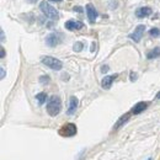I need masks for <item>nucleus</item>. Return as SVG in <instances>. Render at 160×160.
<instances>
[{"mask_svg": "<svg viewBox=\"0 0 160 160\" xmlns=\"http://www.w3.org/2000/svg\"><path fill=\"white\" fill-rule=\"evenodd\" d=\"M62 111V101H60L59 96H52L48 103H47V112L49 113V116L54 117L57 115H59V112Z\"/></svg>", "mask_w": 160, "mask_h": 160, "instance_id": "1", "label": "nucleus"}, {"mask_svg": "<svg viewBox=\"0 0 160 160\" xmlns=\"http://www.w3.org/2000/svg\"><path fill=\"white\" fill-rule=\"evenodd\" d=\"M40 9H41V11H42L48 19H51V20H58V19H59V12H58V10H57L56 8H53L52 5H49L48 2L42 1L40 5Z\"/></svg>", "mask_w": 160, "mask_h": 160, "instance_id": "2", "label": "nucleus"}, {"mask_svg": "<svg viewBox=\"0 0 160 160\" xmlns=\"http://www.w3.org/2000/svg\"><path fill=\"white\" fill-rule=\"evenodd\" d=\"M41 62H42L46 67H48V68H51V69H53V70H60V69L63 68V63H62L59 59L53 58V57H49V56L42 57Z\"/></svg>", "mask_w": 160, "mask_h": 160, "instance_id": "3", "label": "nucleus"}, {"mask_svg": "<svg viewBox=\"0 0 160 160\" xmlns=\"http://www.w3.org/2000/svg\"><path fill=\"white\" fill-rule=\"evenodd\" d=\"M78 132L77 126L74 123H67L59 129V134L62 137H73Z\"/></svg>", "mask_w": 160, "mask_h": 160, "instance_id": "4", "label": "nucleus"}, {"mask_svg": "<svg viewBox=\"0 0 160 160\" xmlns=\"http://www.w3.org/2000/svg\"><path fill=\"white\" fill-rule=\"evenodd\" d=\"M62 41H63V36H62V33H59V32L49 33V35L46 37V43H47L49 47H56V46H58Z\"/></svg>", "mask_w": 160, "mask_h": 160, "instance_id": "5", "label": "nucleus"}, {"mask_svg": "<svg viewBox=\"0 0 160 160\" xmlns=\"http://www.w3.org/2000/svg\"><path fill=\"white\" fill-rule=\"evenodd\" d=\"M144 31H145V26H144V25H138V26L136 27V30L133 31V33L129 35V38L133 40L136 43H138V42L142 40L143 35H144Z\"/></svg>", "mask_w": 160, "mask_h": 160, "instance_id": "6", "label": "nucleus"}, {"mask_svg": "<svg viewBox=\"0 0 160 160\" xmlns=\"http://www.w3.org/2000/svg\"><path fill=\"white\" fill-rule=\"evenodd\" d=\"M64 26H65V28L69 30V31H75V30L82 28V27H84V23H82L81 21H78V20H69L65 22Z\"/></svg>", "mask_w": 160, "mask_h": 160, "instance_id": "7", "label": "nucleus"}, {"mask_svg": "<svg viewBox=\"0 0 160 160\" xmlns=\"http://www.w3.org/2000/svg\"><path fill=\"white\" fill-rule=\"evenodd\" d=\"M86 14H88V19H89V21L91 23H94L96 21V19H98V11H96V9L91 4L86 5Z\"/></svg>", "mask_w": 160, "mask_h": 160, "instance_id": "8", "label": "nucleus"}, {"mask_svg": "<svg viewBox=\"0 0 160 160\" xmlns=\"http://www.w3.org/2000/svg\"><path fill=\"white\" fill-rule=\"evenodd\" d=\"M117 74H113V75H107V77H105L102 81H101V86L103 88V89H110L111 86H112V84H113V81L117 79Z\"/></svg>", "mask_w": 160, "mask_h": 160, "instance_id": "9", "label": "nucleus"}, {"mask_svg": "<svg viewBox=\"0 0 160 160\" xmlns=\"http://www.w3.org/2000/svg\"><path fill=\"white\" fill-rule=\"evenodd\" d=\"M147 107H148V102L140 101V102L136 103V105L133 106V108H132V113H133V115H139V113H142Z\"/></svg>", "mask_w": 160, "mask_h": 160, "instance_id": "10", "label": "nucleus"}, {"mask_svg": "<svg viewBox=\"0 0 160 160\" xmlns=\"http://www.w3.org/2000/svg\"><path fill=\"white\" fill-rule=\"evenodd\" d=\"M136 15H137V18H139V19L147 18V16L152 15V9H150V8H148V6H143V8H139V9H137V11H136Z\"/></svg>", "mask_w": 160, "mask_h": 160, "instance_id": "11", "label": "nucleus"}, {"mask_svg": "<svg viewBox=\"0 0 160 160\" xmlns=\"http://www.w3.org/2000/svg\"><path fill=\"white\" fill-rule=\"evenodd\" d=\"M78 103H79V101H78V99L75 96H72L70 98V100H69V108H68V115H73L77 111Z\"/></svg>", "mask_w": 160, "mask_h": 160, "instance_id": "12", "label": "nucleus"}, {"mask_svg": "<svg viewBox=\"0 0 160 160\" xmlns=\"http://www.w3.org/2000/svg\"><path fill=\"white\" fill-rule=\"evenodd\" d=\"M158 57H160L159 47H155L154 49H152V51H149V52L147 53V58H148V59H154V58H158Z\"/></svg>", "mask_w": 160, "mask_h": 160, "instance_id": "13", "label": "nucleus"}, {"mask_svg": "<svg viewBox=\"0 0 160 160\" xmlns=\"http://www.w3.org/2000/svg\"><path fill=\"white\" fill-rule=\"evenodd\" d=\"M128 120H129V115H128V113L123 115L120 120L116 122V124H115V129H118V128H121V127H122V126H123V124H124V123H126Z\"/></svg>", "mask_w": 160, "mask_h": 160, "instance_id": "14", "label": "nucleus"}, {"mask_svg": "<svg viewBox=\"0 0 160 160\" xmlns=\"http://www.w3.org/2000/svg\"><path fill=\"white\" fill-rule=\"evenodd\" d=\"M36 100L38 101V103L40 105H43L46 100H47V94L46 92H40V94H37L36 95Z\"/></svg>", "mask_w": 160, "mask_h": 160, "instance_id": "15", "label": "nucleus"}, {"mask_svg": "<svg viewBox=\"0 0 160 160\" xmlns=\"http://www.w3.org/2000/svg\"><path fill=\"white\" fill-rule=\"evenodd\" d=\"M149 35L153 36V37H158V36H160V30L157 28V27H153V28L149 31Z\"/></svg>", "mask_w": 160, "mask_h": 160, "instance_id": "16", "label": "nucleus"}, {"mask_svg": "<svg viewBox=\"0 0 160 160\" xmlns=\"http://www.w3.org/2000/svg\"><path fill=\"white\" fill-rule=\"evenodd\" d=\"M82 48H84V44H82L81 42H77V43L74 44V47H73V49H74L75 52H80Z\"/></svg>", "mask_w": 160, "mask_h": 160, "instance_id": "17", "label": "nucleus"}, {"mask_svg": "<svg viewBox=\"0 0 160 160\" xmlns=\"http://www.w3.org/2000/svg\"><path fill=\"white\" fill-rule=\"evenodd\" d=\"M40 82L41 84H48V82H49V77H48V75H43V77H41Z\"/></svg>", "mask_w": 160, "mask_h": 160, "instance_id": "18", "label": "nucleus"}, {"mask_svg": "<svg viewBox=\"0 0 160 160\" xmlns=\"http://www.w3.org/2000/svg\"><path fill=\"white\" fill-rule=\"evenodd\" d=\"M136 79H137V74L132 72V73H131V81H134Z\"/></svg>", "mask_w": 160, "mask_h": 160, "instance_id": "19", "label": "nucleus"}, {"mask_svg": "<svg viewBox=\"0 0 160 160\" xmlns=\"http://www.w3.org/2000/svg\"><path fill=\"white\" fill-rule=\"evenodd\" d=\"M0 53H1V54H0V58H4V57H5V49H4L2 47L0 48Z\"/></svg>", "mask_w": 160, "mask_h": 160, "instance_id": "20", "label": "nucleus"}, {"mask_svg": "<svg viewBox=\"0 0 160 160\" xmlns=\"http://www.w3.org/2000/svg\"><path fill=\"white\" fill-rule=\"evenodd\" d=\"M0 72H1V77H0V78L4 79V78H5V69L1 67V68H0Z\"/></svg>", "mask_w": 160, "mask_h": 160, "instance_id": "21", "label": "nucleus"}, {"mask_svg": "<svg viewBox=\"0 0 160 160\" xmlns=\"http://www.w3.org/2000/svg\"><path fill=\"white\" fill-rule=\"evenodd\" d=\"M107 70H108V67H107V65H103V67L101 68V72H102V73H106Z\"/></svg>", "mask_w": 160, "mask_h": 160, "instance_id": "22", "label": "nucleus"}, {"mask_svg": "<svg viewBox=\"0 0 160 160\" xmlns=\"http://www.w3.org/2000/svg\"><path fill=\"white\" fill-rule=\"evenodd\" d=\"M74 11H78V12H81V11H82V9H81V8H74Z\"/></svg>", "mask_w": 160, "mask_h": 160, "instance_id": "23", "label": "nucleus"}, {"mask_svg": "<svg viewBox=\"0 0 160 160\" xmlns=\"http://www.w3.org/2000/svg\"><path fill=\"white\" fill-rule=\"evenodd\" d=\"M0 33H1V42H2V41L5 40V37H4V31L1 30V31H0Z\"/></svg>", "mask_w": 160, "mask_h": 160, "instance_id": "24", "label": "nucleus"}, {"mask_svg": "<svg viewBox=\"0 0 160 160\" xmlns=\"http://www.w3.org/2000/svg\"><path fill=\"white\" fill-rule=\"evenodd\" d=\"M27 1H28V2H31V4H35V2H37L38 0H27Z\"/></svg>", "mask_w": 160, "mask_h": 160, "instance_id": "25", "label": "nucleus"}, {"mask_svg": "<svg viewBox=\"0 0 160 160\" xmlns=\"http://www.w3.org/2000/svg\"><path fill=\"white\" fill-rule=\"evenodd\" d=\"M94 49H95V43H92V46H91V52H94Z\"/></svg>", "mask_w": 160, "mask_h": 160, "instance_id": "26", "label": "nucleus"}, {"mask_svg": "<svg viewBox=\"0 0 160 160\" xmlns=\"http://www.w3.org/2000/svg\"><path fill=\"white\" fill-rule=\"evenodd\" d=\"M49 1H53V2H60V1H63V0H49Z\"/></svg>", "mask_w": 160, "mask_h": 160, "instance_id": "27", "label": "nucleus"}, {"mask_svg": "<svg viewBox=\"0 0 160 160\" xmlns=\"http://www.w3.org/2000/svg\"><path fill=\"white\" fill-rule=\"evenodd\" d=\"M157 99H159V100H160V91L158 92V94H157Z\"/></svg>", "mask_w": 160, "mask_h": 160, "instance_id": "28", "label": "nucleus"}, {"mask_svg": "<svg viewBox=\"0 0 160 160\" xmlns=\"http://www.w3.org/2000/svg\"><path fill=\"white\" fill-rule=\"evenodd\" d=\"M148 160H152V158H150V159H148Z\"/></svg>", "mask_w": 160, "mask_h": 160, "instance_id": "29", "label": "nucleus"}]
</instances>
